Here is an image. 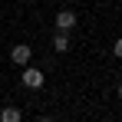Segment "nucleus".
I'll return each mask as SVG.
<instances>
[{
    "mask_svg": "<svg viewBox=\"0 0 122 122\" xmlns=\"http://www.w3.org/2000/svg\"><path fill=\"white\" fill-rule=\"evenodd\" d=\"M26 3H33V0H26Z\"/></svg>",
    "mask_w": 122,
    "mask_h": 122,
    "instance_id": "1a4fd4ad",
    "label": "nucleus"
},
{
    "mask_svg": "<svg viewBox=\"0 0 122 122\" xmlns=\"http://www.w3.org/2000/svg\"><path fill=\"white\" fill-rule=\"evenodd\" d=\"M112 56H116V60H122V36L112 43Z\"/></svg>",
    "mask_w": 122,
    "mask_h": 122,
    "instance_id": "423d86ee",
    "label": "nucleus"
},
{
    "mask_svg": "<svg viewBox=\"0 0 122 122\" xmlns=\"http://www.w3.org/2000/svg\"><path fill=\"white\" fill-rule=\"evenodd\" d=\"M20 82L26 86V89H43L46 76H43V69H36V66H23V76H20Z\"/></svg>",
    "mask_w": 122,
    "mask_h": 122,
    "instance_id": "f257e3e1",
    "label": "nucleus"
},
{
    "mask_svg": "<svg viewBox=\"0 0 122 122\" xmlns=\"http://www.w3.org/2000/svg\"><path fill=\"white\" fill-rule=\"evenodd\" d=\"M116 96H119V99H122V79H119V86H116Z\"/></svg>",
    "mask_w": 122,
    "mask_h": 122,
    "instance_id": "6e6552de",
    "label": "nucleus"
},
{
    "mask_svg": "<svg viewBox=\"0 0 122 122\" xmlns=\"http://www.w3.org/2000/svg\"><path fill=\"white\" fill-rule=\"evenodd\" d=\"M53 50H56V53H66V50H69V36L56 30V36H53Z\"/></svg>",
    "mask_w": 122,
    "mask_h": 122,
    "instance_id": "39448f33",
    "label": "nucleus"
},
{
    "mask_svg": "<svg viewBox=\"0 0 122 122\" xmlns=\"http://www.w3.org/2000/svg\"><path fill=\"white\" fill-rule=\"evenodd\" d=\"M0 122H23V112L17 106H3L0 109Z\"/></svg>",
    "mask_w": 122,
    "mask_h": 122,
    "instance_id": "20e7f679",
    "label": "nucleus"
},
{
    "mask_svg": "<svg viewBox=\"0 0 122 122\" xmlns=\"http://www.w3.org/2000/svg\"><path fill=\"white\" fill-rule=\"evenodd\" d=\"M33 122H56L53 116H40V119H33Z\"/></svg>",
    "mask_w": 122,
    "mask_h": 122,
    "instance_id": "0eeeda50",
    "label": "nucleus"
},
{
    "mask_svg": "<svg viewBox=\"0 0 122 122\" xmlns=\"http://www.w3.org/2000/svg\"><path fill=\"white\" fill-rule=\"evenodd\" d=\"M56 30H60V33H69V30H73V26H76V13H73V10H56Z\"/></svg>",
    "mask_w": 122,
    "mask_h": 122,
    "instance_id": "7ed1b4c3",
    "label": "nucleus"
},
{
    "mask_svg": "<svg viewBox=\"0 0 122 122\" xmlns=\"http://www.w3.org/2000/svg\"><path fill=\"white\" fill-rule=\"evenodd\" d=\"M30 60H33V50H30L26 43H17V46L10 50V63H13V66H30Z\"/></svg>",
    "mask_w": 122,
    "mask_h": 122,
    "instance_id": "f03ea898",
    "label": "nucleus"
}]
</instances>
